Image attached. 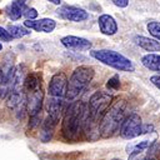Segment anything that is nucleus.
Here are the masks:
<instances>
[{
  "instance_id": "f257e3e1",
  "label": "nucleus",
  "mask_w": 160,
  "mask_h": 160,
  "mask_svg": "<svg viewBox=\"0 0 160 160\" xmlns=\"http://www.w3.org/2000/svg\"><path fill=\"white\" fill-rule=\"evenodd\" d=\"M66 86H68V78L65 72H56L51 76L49 86H48V100H46V111L48 116L54 120H60L64 101L66 98Z\"/></svg>"
},
{
  "instance_id": "f03ea898",
  "label": "nucleus",
  "mask_w": 160,
  "mask_h": 160,
  "mask_svg": "<svg viewBox=\"0 0 160 160\" xmlns=\"http://www.w3.org/2000/svg\"><path fill=\"white\" fill-rule=\"evenodd\" d=\"M86 116L88 106L82 101H74L66 108L61 126V132L65 140L74 141L80 138V132L84 130Z\"/></svg>"
},
{
  "instance_id": "7ed1b4c3",
  "label": "nucleus",
  "mask_w": 160,
  "mask_h": 160,
  "mask_svg": "<svg viewBox=\"0 0 160 160\" xmlns=\"http://www.w3.org/2000/svg\"><path fill=\"white\" fill-rule=\"evenodd\" d=\"M125 106L126 102L124 99H118L116 101L111 102V105L106 109L102 118L100 119V124H99L100 136L109 138L120 129V125L124 120Z\"/></svg>"
},
{
  "instance_id": "20e7f679",
  "label": "nucleus",
  "mask_w": 160,
  "mask_h": 160,
  "mask_svg": "<svg viewBox=\"0 0 160 160\" xmlns=\"http://www.w3.org/2000/svg\"><path fill=\"white\" fill-rule=\"evenodd\" d=\"M94 69L91 66L88 65H80L78 66L71 76L69 78L68 81V86H66V100H74L75 98H78L91 82L92 78H94Z\"/></svg>"
},
{
  "instance_id": "39448f33",
  "label": "nucleus",
  "mask_w": 160,
  "mask_h": 160,
  "mask_svg": "<svg viewBox=\"0 0 160 160\" xmlns=\"http://www.w3.org/2000/svg\"><path fill=\"white\" fill-rule=\"evenodd\" d=\"M90 55L96 59L98 61L118 70V71H126L132 72L135 70V66L130 59L124 56L122 54L110 50V49H100V50H92L90 51Z\"/></svg>"
},
{
  "instance_id": "423d86ee",
  "label": "nucleus",
  "mask_w": 160,
  "mask_h": 160,
  "mask_svg": "<svg viewBox=\"0 0 160 160\" xmlns=\"http://www.w3.org/2000/svg\"><path fill=\"white\" fill-rule=\"evenodd\" d=\"M126 149L129 154L128 160H155L160 150V145L154 140H142L138 144L128 145Z\"/></svg>"
},
{
  "instance_id": "0eeeda50",
  "label": "nucleus",
  "mask_w": 160,
  "mask_h": 160,
  "mask_svg": "<svg viewBox=\"0 0 160 160\" xmlns=\"http://www.w3.org/2000/svg\"><path fill=\"white\" fill-rule=\"evenodd\" d=\"M141 129H142V122H141V118L135 114V112H131L129 114L126 118H124L121 125H120V136L124 138V139H134L136 136H140L142 135L141 132Z\"/></svg>"
},
{
  "instance_id": "6e6552de",
  "label": "nucleus",
  "mask_w": 160,
  "mask_h": 160,
  "mask_svg": "<svg viewBox=\"0 0 160 160\" xmlns=\"http://www.w3.org/2000/svg\"><path fill=\"white\" fill-rule=\"evenodd\" d=\"M25 96H26V112L29 114V116L32 118V116L40 115L42 104H44V91L41 86L35 90L26 91Z\"/></svg>"
},
{
  "instance_id": "1a4fd4ad",
  "label": "nucleus",
  "mask_w": 160,
  "mask_h": 160,
  "mask_svg": "<svg viewBox=\"0 0 160 160\" xmlns=\"http://www.w3.org/2000/svg\"><path fill=\"white\" fill-rule=\"evenodd\" d=\"M58 16H60L64 20L74 21V22H81L89 19V12L85 11L81 8H76L72 5H62L56 10Z\"/></svg>"
},
{
  "instance_id": "9d476101",
  "label": "nucleus",
  "mask_w": 160,
  "mask_h": 160,
  "mask_svg": "<svg viewBox=\"0 0 160 160\" xmlns=\"http://www.w3.org/2000/svg\"><path fill=\"white\" fill-rule=\"evenodd\" d=\"M61 44L71 51H86L90 50L92 44L90 40L81 38V36H75V35H66L61 38Z\"/></svg>"
},
{
  "instance_id": "9b49d317",
  "label": "nucleus",
  "mask_w": 160,
  "mask_h": 160,
  "mask_svg": "<svg viewBox=\"0 0 160 160\" xmlns=\"http://www.w3.org/2000/svg\"><path fill=\"white\" fill-rule=\"evenodd\" d=\"M24 26L29 30L32 29V30L40 31V32H51L56 28V21L52 20V19H49V18L35 19V20H25Z\"/></svg>"
},
{
  "instance_id": "f8f14e48",
  "label": "nucleus",
  "mask_w": 160,
  "mask_h": 160,
  "mask_svg": "<svg viewBox=\"0 0 160 160\" xmlns=\"http://www.w3.org/2000/svg\"><path fill=\"white\" fill-rule=\"evenodd\" d=\"M98 24H99V29L104 35H115L118 32V24L115 21V19L109 15V14H102L99 16L98 19Z\"/></svg>"
},
{
  "instance_id": "ddd939ff",
  "label": "nucleus",
  "mask_w": 160,
  "mask_h": 160,
  "mask_svg": "<svg viewBox=\"0 0 160 160\" xmlns=\"http://www.w3.org/2000/svg\"><path fill=\"white\" fill-rule=\"evenodd\" d=\"M134 40H135L136 45H139L141 49H144L146 51H150V54H155V51H160V42L156 41L155 39L146 38L142 35H136L134 38Z\"/></svg>"
},
{
  "instance_id": "4468645a",
  "label": "nucleus",
  "mask_w": 160,
  "mask_h": 160,
  "mask_svg": "<svg viewBox=\"0 0 160 160\" xmlns=\"http://www.w3.org/2000/svg\"><path fill=\"white\" fill-rule=\"evenodd\" d=\"M25 8H26V0H11V4L6 8V11L11 20H19Z\"/></svg>"
},
{
  "instance_id": "2eb2a0df",
  "label": "nucleus",
  "mask_w": 160,
  "mask_h": 160,
  "mask_svg": "<svg viewBox=\"0 0 160 160\" xmlns=\"http://www.w3.org/2000/svg\"><path fill=\"white\" fill-rule=\"evenodd\" d=\"M58 122H59L58 120H54V119H51V118H49V116L44 120V122H42V129H41V132H40V139H41V141L46 142V141H49V140L51 139V136H52V134H54V129L56 128Z\"/></svg>"
},
{
  "instance_id": "dca6fc26",
  "label": "nucleus",
  "mask_w": 160,
  "mask_h": 160,
  "mask_svg": "<svg viewBox=\"0 0 160 160\" xmlns=\"http://www.w3.org/2000/svg\"><path fill=\"white\" fill-rule=\"evenodd\" d=\"M141 64L151 70V71H156V72H160V55L158 54H146L141 58Z\"/></svg>"
},
{
  "instance_id": "f3484780",
  "label": "nucleus",
  "mask_w": 160,
  "mask_h": 160,
  "mask_svg": "<svg viewBox=\"0 0 160 160\" xmlns=\"http://www.w3.org/2000/svg\"><path fill=\"white\" fill-rule=\"evenodd\" d=\"M6 30L9 31V34H10L14 39H20V38L26 36V35L30 34V30L26 29L25 26H19V25H12V24L9 25Z\"/></svg>"
},
{
  "instance_id": "a211bd4d",
  "label": "nucleus",
  "mask_w": 160,
  "mask_h": 160,
  "mask_svg": "<svg viewBox=\"0 0 160 160\" xmlns=\"http://www.w3.org/2000/svg\"><path fill=\"white\" fill-rule=\"evenodd\" d=\"M146 29H148L149 34H150L156 41L160 42V22H159V21H150V22H148Z\"/></svg>"
},
{
  "instance_id": "6ab92c4d",
  "label": "nucleus",
  "mask_w": 160,
  "mask_h": 160,
  "mask_svg": "<svg viewBox=\"0 0 160 160\" xmlns=\"http://www.w3.org/2000/svg\"><path fill=\"white\" fill-rule=\"evenodd\" d=\"M106 88H108V90H110V91H116V90H119V88H120V79H119V75L111 76V78L108 80V82H106Z\"/></svg>"
},
{
  "instance_id": "aec40b11",
  "label": "nucleus",
  "mask_w": 160,
  "mask_h": 160,
  "mask_svg": "<svg viewBox=\"0 0 160 160\" xmlns=\"http://www.w3.org/2000/svg\"><path fill=\"white\" fill-rule=\"evenodd\" d=\"M22 15H25L26 20H35L38 18V11L34 8H25Z\"/></svg>"
},
{
  "instance_id": "412c9836",
  "label": "nucleus",
  "mask_w": 160,
  "mask_h": 160,
  "mask_svg": "<svg viewBox=\"0 0 160 160\" xmlns=\"http://www.w3.org/2000/svg\"><path fill=\"white\" fill-rule=\"evenodd\" d=\"M0 40H2V41H12L14 40V38L9 34V31L6 30V29H4V28H1L0 26Z\"/></svg>"
},
{
  "instance_id": "4be33fe9",
  "label": "nucleus",
  "mask_w": 160,
  "mask_h": 160,
  "mask_svg": "<svg viewBox=\"0 0 160 160\" xmlns=\"http://www.w3.org/2000/svg\"><path fill=\"white\" fill-rule=\"evenodd\" d=\"M40 119H41V115H36V116L30 118V121H29V128H30V129H34V128L39 126V124H40Z\"/></svg>"
},
{
  "instance_id": "5701e85b",
  "label": "nucleus",
  "mask_w": 160,
  "mask_h": 160,
  "mask_svg": "<svg viewBox=\"0 0 160 160\" xmlns=\"http://www.w3.org/2000/svg\"><path fill=\"white\" fill-rule=\"evenodd\" d=\"M111 1L118 8H126L129 5V0H111Z\"/></svg>"
},
{
  "instance_id": "b1692460",
  "label": "nucleus",
  "mask_w": 160,
  "mask_h": 160,
  "mask_svg": "<svg viewBox=\"0 0 160 160\" xmlns=\"http://www.w3.org/2000/svg\"><path fill=\"white\" fill-rule=\"evenodd\" d=\"M150 81L152 82V85H155L160 90V75H152V76H150Z\"/></svg>"
},
{
  "instance_id": "393cba45",
  "label": "nucleus",
  "mask_w": 160,
  "mask_h": 160,
  "mask_svg": "<svg viewBox=\"0 0 160 160\" xmlns=\"http://www.w3.org/2000/svg\"><path fill=\"white\" fill-rule=\"evenodd\" d=\"M2 82H4V75H2V70L0 68V88L2 89Z\"/></svg>"
},
{
  "instance_id": "a878e982",
  "label": "nucleus",
  "mask_w": 160,
  "mask_h": 160,
  "mask_svg": "<svg viewBox=\"0 0 160 160\" xmlns=\"http://www.w3.org/2000/svg\"><path fill=\"white\" fill-rule=\"evenodd\" d=\"M48 1H50L51 4H55V5H59L61 2V0H48Z\"/></svg>"
},
{
  "instance_id": "bb28decb",
  "label": "nucleus",
  "mask_w": 160,
  "mask_h": 160,
  "mask_svg": "<svg viewBox=\"0 0 160 160\" xmlns=\"http://www.w3.org/2000/svg\"><path fill=\"white\" fill-rule=\"evenodd\" d=\"M1 95H2V89L0 88V98H1Z\"/></svg>"
},
{
  "instance_id": "cd10ccee",
  "label": "nucleus",
  "mask_w": 160,
  "mask_h": 160,
  "mask_svg": "<svg viewBox=\"0 0 160 160\" xmlns=\"http://www.w3.org/2000/svg\"><path fill=\"white\" fill-rule=\"evenodd\" d=\"M1 49H2V44L0 42V50H1Z\"/></svg>"
},
{
  "instance_id": "c85d7f7f",
  "label": "nucleus",
  "mask_w": 160,
  "mask_h": 160,
  "mask_svg": "<svg viewBox=\"0 0 160 160\" xmlns=\"http://www.w3.org/2000/svg\"><path fill=\"white\" fill-rule=\"evenodd\" d=\"M111 160H120V159H111Z\"/></svg>"
}]
</instances>
